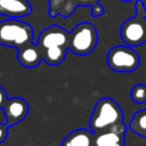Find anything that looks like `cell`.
<instances>
[{
    "label": "cell",
    "mask_w": 146,
    "mask_h": 146,
    "mask_svg": "<svg viewBox=\"0 0 146 146\" xmlns=\"http://www.w3.org/2000/svg\"><path fill=\"white\" fill-rule=\"evenodd\" d=\"M130 97L132 102H135L136 104H145L146 103V84H143V83L136 84L130 91Z\"/></svg>",
    "instance_id": "15"
},
{
    "label": "cell",
    "mask_w": 146,
    "mask_h": 146,
    "mask_svg": "<svg viewBox=\"0 0 146 146\" xmlns=\"http://www.w3.org/2000/svg\"><path fill=\"white\" fill-rule=\"evenodd\" d=\"M42 50L43 60L50 66H57L62 64L66 57V52L68 50L67 47H50Z\"/></svg>",
    "instance_id": "13"
},
{
    "label": "cell",
    "mask_w": 146,
    "mask_h": 146,
    "mask_svg": "<svg viewBox=\"0 0 146 146\" xmlns=\"http://www.w3.org/2000/svg\"><path fill=\"white\" fill-rule=\"evenodd\" d=\"M33 27L19 18H8L0 22V44L21 49L33 42Z\"/></svg>",
    "instance_id": "2"
},
{
    "label": "cell",
    "mask_w": 146,
    "mask_h": 146,
    "mask_svg": "<svg viewBox=\"0 0 146 146\" xmlns=\"http://www.w3.org/2000/svg\"><path fill=\"white\" fill-rule=\"evenodd\" d=\"M17 60L22 66H24L26 68H34L40 64L41 60H43L42 50L38 43L32 42V43L18 49Z\"/></svg>",
    "instance_id": "10"
},
{
    "label": "cell",
    "mask_w": 146,
    "mask_h": 146,
    "mask_svg": "<svg viewBox=\"0 0 146 146\" xmlns=\"http://www.w3.org/2000/svg\"><path fill=\"white\" fill-rule=\"evenodd\" d=\"M95 146H123L124 136L113 130H107L100 133H95Z\"/></svg>",
    "instance_id": "12"
},
{
    "label": "cell",
    "mask_w": 146,
    "mask_h": 146,
    "mask_svg": "<svg viewBox=\"0 0 146 146\" xmlns=\"http://www.w3.org/2000/svg\"><path fill=\"white\" fill-rule=\"evenodd\" d=\"M128 44L115 46L107 52V65L115 72H133L140 64V57L136 50Z\"/></svg>",
    "instance_id": "5"
},
{
    "label": "cell",
    "mask_w": 146,
    "mask_h": 146,
    "mask_svg": "<svg viewBox=\"0 0 146 146\" xmlns=\"http://www.w3.org/2000/svg\"><path fill=\"white\" fill-rule=\"evenodd\" d=\"M99 3V0H49V16L63 17L71 16L75 9L82 7H94Z\"/></svg>",
    "instance_id": "8"
},
{
    "label": "cell",
    "mask_w": 146,
    "mask_h": 146,
    "mask_svg": "<svg viewBox=\"0 0 146 146\" xmlns=\"http://www.w3.org/2000/svg\"><path fill=\"white\" fill-rule=\"evenodd\" d=\"M5 119L7 120V125L13 127L22 122L29 114L30 106L27 102L22 97H11L8 98L3 108Z\"/></svg>",
    "instance_id": "7"
},
{
    "label": "cell",
    "mask_w": 146,
    "mask_h": 146,
    "mask_svg": "<svg viewBox=\"0 0 146 146\" xmlns=\"http://www.w3.org/2000/svg\"><path fill=\"white\" fill-rule=\"evenodd\" d=\"M32 13L29 0H0V15L8 18H22Z\"/></svg>",
    "instance_id": "9"
},
{
    "label": "cell",
    "mask_w": 146,
    "mask_h": 146,
    "mask_svg": "<svg viewBox=\"0 0 146 146\" xmlns=\"http://www.w3.org/2000/svg\"><path fill=\"white\" fill-rule=\"evenodd\" d=\"M129 129L143 138H146V108L136 112L129 123Z\"/></svg>",
    "instance_id": "14"
},
{
    "label": "cell",
    "mask_w": 146,
    "mask_h": 146,
    "mask_svg": "<svg viewBox=\"0 0 146 146\" xmlns=\"http://www.w3.org/2000/svg\"><path fill=\"white\" fill-rule=\"evenodd\" d=\"M123 116L121 106L114 99L105 97L96 103L89 120V127L92 132L100 133L122 123Z\"/></svg>",
    "instance_id": "1"
},
{
    "label": "cell",
    "mask_w": 146,
    "mask_h": 146,
    "mask_svg": "<svg viewBox=\"0 0 146 146\" xmlns=\"http://www.w3.org/2000/svg\"><path fill=\"white\" fill-rule=\"evenodd\" d=\"M120 36L130 47H138L146 42V8L143 0L136 1V14L121 25Z\"/></svg>",
    "instance_id": "3"
},
{
    "label": "cell",
    "mask_w": 146,
    "mask_h": 146,
    "mask_svg": "<svg viewBox=\"0 0 146 146\" xmlns=\"http://www.w3.org/2000/svg\"><path fill=\"white\" fill-rule=\"evenodd\" d=\"M7 99H8V97H7L6 90H5L2 87H0V110L3 108V106H5L6 102H7Z\"/></svg>",
    "instance_id": "18"
},
{
    "label": "cell",
    "mask_w": 146,
    "mask_h": 146,
    "mask_svg": "<svg viewBox=\"0 0 146 146\" xmlns=\"http://www.w3.org/2000/svg\"><path fill=\"white\" fill-rule=\"evenodd\" d=\"M98 43V33L96 27L83 22L78 24L71 32L68 38V50L78 56H87L91 54Z\"/></svg>",
    "instance_id": "4"
},
{
    "label": "cell",
    "mask_w": 146,
    "mask_h": 146,
    "mask_svg": "<svg viewBox=\"0 0 146 146\" xmlns=\"http://www.w3.org/2000/svg\"><path fill=\"white\" fill-rule=\"evenodd\" d=\"M121 1H123V2H129V1H131V0H121Z\"/></svg>",
    "instance_id": "19"
},
{
    "label": "cell",
    "mask_w": 146,
    "mask_h": 146,
    "mask_svg": "<svg viewBox=\"0 0 146 146\" xmlns=\"http://www.w3.org/2000/svg\"><path fill=\"white\" fill-rule=\"evenodd\" d=\"M68 38L70 33L64 27H60L58 25H51L40 33L36 43L41 49H47L50 47L68 48Z\"/></svg>",
    "instance_id": "6"
},
{
    "label": "cell",
    "mask_w": 146,
    "mask_h": 146,
    "mask_svg": "<svg viewBox=\"0 0 146 146\" xmlns=\"http://www.w3.org/2000/svg\"><path fill=\"white\" fill-rule=\"evenodd\" d=\"M8 125L7 123H3V122H0V144L3 143L8 136Z\"/></svg>",
    "instance_id": "16"
},
{
    "label": "cell",
    "mask_w": 146,
    "mask_h": 146,
    "mask_svg": "<svg viewBox=\"0 0 146 146\" xmlns=\"http://www.w3.org/2000/svg\"><path fill=\"white\" fill-rule=\"evenodd\" d=\"M95 132L86 129H76L70 132L62 143V146H95Z\"/></svg>",
    "instance_id": "11"
},
{
    "label": "cell",
    "mask_w": 146,
    "mask_h": 146,
    "mask_svg": "<svg viewBox=\"0 0 146 146\" xmlns=\"http://www.w3.org/2000/svg\"><path fill=\"white\" fill-rule=\"evenodd\" d=\"M104 14V8L102 5H96L94 7H91V15L94 17H98V16H102Z\"/></svg>",
    "instance_id": "17"
}]
</instances>
